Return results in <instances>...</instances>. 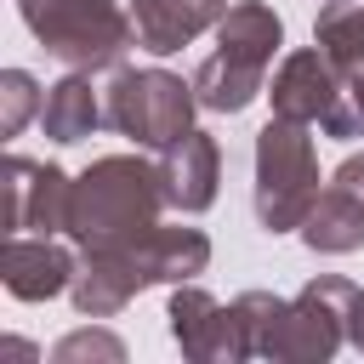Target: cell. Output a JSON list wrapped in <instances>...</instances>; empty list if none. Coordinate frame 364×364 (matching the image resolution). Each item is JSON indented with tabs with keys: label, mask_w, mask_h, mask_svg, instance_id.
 Masks as SVG:
<instances>
[{
	"label": "cell",
	"mask_w": 364,
	"mask_h": 364,
	"mask_svg": "<svg viewBox=\"0 0 364 364\" xmlns=\"http://www.w3.org/2000/svg\"><path fill=\"white\" fill-rule=\"evenodd\" d=\"M347 341L364 353V290H353V301H347Z\"/></svg>",
	"instance_id": "obj_23"
},
{
	"label": "cell",
	"mask_w": 364,
	"mask_h": 364,
	"mask_svg": "<svg viewBox=\"0 0 364 364\" xmlns=\"http://www.w3.org/2000/svg\"><path fill=\"white\" fill-rule=\"evenodd\" d=\"M205 267H210V239L199 228H154L119 250H80V273L68 296L80 318H114L131 296L154 284H188Z\"/></svg>",
	"instance_id": "obj_1"
},
{
	"label": "cell",
	"mask_w": 364,
	"mask_h": 364,
	"mask_svg": "<svg viewBox=\"0 0 364 364\" xmlns=\"http://www.w3.org/2000/svg\"><path fill=\"white\" fill-rule=\"evenodd\" d=\"M165 318H171V341H176L182 358H193V364H245V358H250L233 301L222 307V301H216L205 284H193V279H188V284H171Z\"/></svg>",
	"instance_id": "obj_7"
},
{
	"label": "cell",
	"mask_w": 364,
	"mask_h": 364,
	"mask_svg": "<svg viewBox=\"0 0 364 364\" xmlns=\"http://www.w3.org/2000/svg\"><path fill=\"white\" fill-rule=\"evenodd\" d=\"M233 313H239V330H245L250 358H267V341H273V330H279V318H284V296H273V290H245V296H233Z\"/></svg>",
	"instance_id": "obj_19"
},
{
	"label": "cell",
	"mask_w": 364,
	"mask_h": 364,
	"mask_svg": "<svg viewBox=\"0 0 364 364\" xmlns=\"http://www.w3.org/2000/svg\"><path fill=\"white\" fill-rule=\"evenodd\" d=\"M233 0H131V23H136V46L154 57H171L182 46H193L205 28H216L228 17Z\"/></svg>",
	"instance_id": "obj_12"
},
{
	"label": "cell",
	"mask_w": 364,
	"mask_h": 364,
	"mask_svg": "<svg viewBox=\"0 0 364 364\" xmlns=\"http://www.w3.org/2000/svg\"><path fill=\"white\" fill-rule=\"evenodd\" d=\"M74 273H80V256L51 233H6L0 245V284L17 301H51L74 290Z\"/></svg>",
	"instance_id": "obj_9"
},
{
	"label": "cell",
	"mask_w": 364,
	"mask_h": 364,
	"mask_svg": "<svg viewBox=\"0 0 364 364\" xmlns=\"http://www.w3.org/2000/svg\"><path fill=\"white\" fill-rule=\"evenodd\" d=\"M17 11L46 57L80 74L125 68V51L136 46V23L119 0H17Z\"/></svg>",
	"instance_id": "obj_3"
},
{
	"label": "cell",
	"mask_w": 364,
	"mask_h": 364,
	"mask_svg": "<svg viewBox=\"0 0 364 364\" xmlns=\"http://www.w3.org/2000/svg\"><path fill=\"white\" fill-rule=\"evenodd\" d=\"M91 358L119 364V358H125V341H119L114 330H74V336H63V341L51 347V364H91Z\"/></svg>",
	"instance_id": "obj_21"
},
{
	"label": "cell",
	"mask_w": 364,
	"mask_h": 364,
	"mask_svg": "<svg viewBox=\"0 0 364 364\" xmlns=\"http://www.w3.org/2000/svg\"><path fill=\"white\" fill-rule=\"evenodd\" d=\"M318 154L307 125L296 119H267L256 131V222L267 233H301L313 199H318Z\"/></svg>",
	"instance_id": "obj_4"
},
{
	"label": "cell",
	"mask_w": 364,
	"mask_h": 364,
	"mask_svg": "<svg viewBox=\"0 0 364 364\" xmlns=\"http://www.w3.org/2000/svg\"><path fill=\"white\" fill-rule=\"evenodd\" d=\"M336 188H347L353 199H364V154H347L341 165H336V176H330Z\"/></svg>",
	"instance_id": "obj_22"
},
{
	"label": "cell",
	"mask_w": 364,
	"mask_h": 364,
	"mask_svg": "<svg viewBox=\"0 0 364 364\" xmlns=\"http://www.w3.org/2000/svg\"><path fill=\"white\" fill-rule=\"evenodd\" d=\"M0 188H6V233H68L74 176L63 165L28 159V154H6Z\"/></svg>",
	"instance_id": "obj_8"
},
{
	"label": "cell",
	"mask_w": 364,
	"mask_h": 364,
	"mask_svg": "<svg viewBox=\"0 0 364 364\" xmlns=\"http://www.w3.org/2000/svg\"><path fill=\"white\" fill-rule=\"evenodd\" d=\"M102 102L119 136H131L136 148H171L182 131H193L199 91L171 68H114Z\"/></svg>",
	"instance_id": "obj_5"
},
{
	"label": "cell",
	"mask_w": 364,
	"mask_h": 364,
	"mask_svg": "<svg viewBox=\"0 0 364 364\" xmlns=\"http://www.w3.org/2000/svg\"><path fill=\"white\" fill-rule=\"evenodd\" d=\"M216 182H222V148L210 131H182L171 148H159V188L165 205L182 216H199L216 205Z\"/></svg>",
	"instance_id": "obj_11"
},
{
	"label": "cell",
	"mask_w": 364,
	"mask_h": 364,
	"mask_svg": "<svg viewBox=\"0 0 364 364\" xmlns=\"http://www.w3.org/2000/svg\"><path fill=\"white\" fill-rule=\"evenodd\" d=\"M97 125H108V102H102V91L91 85V74H80V68H68L57 85H46V102H40V131L51 136V142H85Z\"/></svg>",
	"instance_id": "obj_14"
},
{
	"label": "cell",
	"mask_w": 364,
	"mask_h": 364,
	"mask_svg": "<svg viewBox=\"0 0 364 364\" xmlns=\"http://www.w3.org/2000/svg\"><path fill=\"white\" fill-rule=\"evenodd\" d=\"M313 46H324L330 63L364 68V0H330L313 17Z\"/></svg>",
	"instance_id": "obj_17"
},
{
	"label": "cell",
	"mask_w": 364,
	"mask_h": 364,
	"mask_svg": "<svg viewBox=\"0 0 364 364\" xmlns=\"http://www.w3.org/2000/svg\"><path fill=\"white\" fill-rule=\"evenodd\" d=\"M341 63L324 57V46H301V51H284V63L273 68V114L279 119H296V125H324L336 91H341Z\"/></svg>",
	"instance_id": "obj_10"
},
{
	"label": "cell",
	"mask_w": 364,
	"mask_h": 364,
	"mask_svg": "<svg viewBox=\"0 0 364 364\" xmlns=\"http://www.w3.org/2000/svg\"><path fill=\"white\" fill-rule=\"evenodd\" d=\"M193 91H199V108H210V114H245L267 91V74L262 68H245V63H233L222 51H210L193 68Z\"/></svg>",
	"instance_id": "obj_16"
},
{
	"label": "cell",
	"mask_w": 364,
	"mask_h": 364,
	"mask_svg": "<svg viewBox=\"0 0 364 364\" xmlns=\"http://www.w3.org/2000/svg\"><path fill=\"white\" fill-rule=\"evenodd\" d=\"M159 210H165L159 165H148L142 154H102L74 176L68 239L80 250H119V245H136L142 233H154Z\"/></svg>",
	"instance_id": "obj_2"
},
{
	"label": "cell",
	"mask_w": 364,
	"mask_h": 364,
	"mask_svg": "<svg viewBox=\"0 0 364 364\" xmlns=\"http://www.w3.org/2000/svg\"><path fill=\"white\" fill-rule=\"evenodd\" d=\"M301 245L313 256H353L364 250V199H353L347 188H324L301 222Z\"/></svg>",
	"instance_id": "obj_15"
},
{
	"label": "cell",
	"mask_w": 364,
	"mask_h": 364,
	"mask_svg": "<svg viewBox=\"0 0 364 364\" xmlns=\"http://www.w3.org/2000/svg\"><path fill=\"white\" fill-rule=\"evenodd\" d=\"M40 102H46L40 80L28 68H6L0 74V136H23V125L40 119Z\"/></svg>",
	"instance_id": "obj_18"
},
{
	"label": "cell",
	"mask_w": 364,
	"mask_h": 364,
	"mask_svg": "<svg viewBox=\"0 0 364 364\" xmlns=\"http://www.w3.org/2000/svg\"><path fill=\"white\" fill-rule=\"evenodd\" d=\"M353 279L341 273H318L307 279L290 301H284V318L267 341V358L273 364H324L341 353L347 341V301H353Z\"/></svg>",
	"instance_id": "obj_6"
},
{
	"label": "cell",
	"mask_w": 364,
	"mask_h": 364,
	"mask_svg": "<svg viewBox=\"0 0 364 364\" xmlns=\"http://www.w3.org/2000/svg\"><path fill=\"white\" fill-rule=\"evenodd\" d=\"M279 46H284V23H279V11L267 0H233L228 17L216 23V51L233 57V63H245V68L267 74L273 57H279Z\"/></svg>",
	"instance_id": "obj_13"
},
{
	"label": "cell",
	"mask_w": 364,
	"mask_h": 364,
	"mask_svg": "<svg viewBox=\"0 0 364 364\" xmlns=\"http://www.w3.org/2000/svg\"><path fill=\"white\" fill-rule=\"evenodd\" d=\"M324 6H330V0H324Z\"/></svg>",
	"instance_id": "obj_24"
},
{
	"label": "cell",
	"mask_w": 364,
	"mask_h": 364,
	"mask_svg": "<svg viewBox=\"0 0 364 364\" xmlns=\"http://www.w3.org/2000/svg\"><path fill=\"white\" fill-rule=\"evenodd\" d=\"M324 136H336V142L364 136V68H347L341 74V91H336V102L324 114Z\"/></svg>",
	"instance_id": "obj_20"
}]
</instances>
